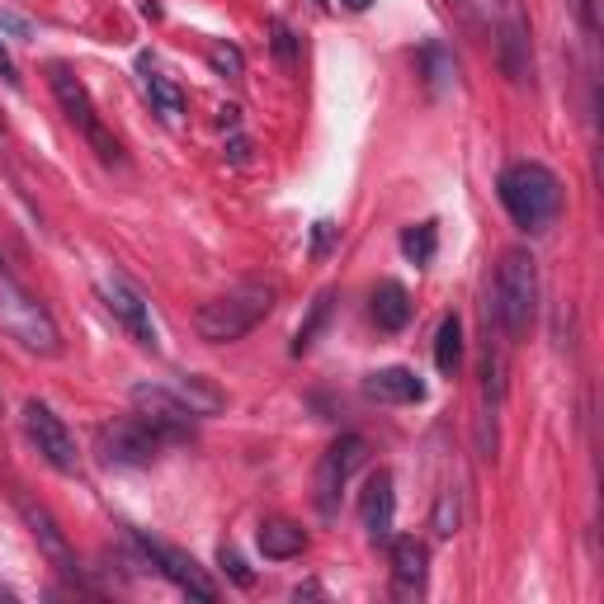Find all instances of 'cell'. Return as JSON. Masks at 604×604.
<instances>
[{
    "instance_id": "6da1fadb",
    "label": "cell",
    "mask_w": 604,
    "mask_h": 604,
    "mask_svg": "<svg viewBox=\"0 0 604 604\" xmlns=\"http://www.w3.org/2000/svg\"><path fill=\"white\" fill-rule=\"evenodd\" d=\"M496 194H500V208L510 213V222L529 237H543L557 218H563V180L539 161L506 166L496 180Z\"/></svg>"
},
{
    "instance_id": "7a4b0ae2",
    "label": "cell",
    "mask_w": 604,
    "mask_h": 604,
    "mask_svg": "<svg viewBox=\"0 0 604 604\" xmlns=\"http://www.w3.org/2000/svg\"><path fill=\"white\" fill-rule=\"evenodd\" d=\"M275 302H279L275 283L246 279V283H237V289H227L222 298L204 302V307L194 312V330H198V340H208V345H232L241 336H251V330L275 312Z\"/></svg>"
},
{
    "instance_id": "3957f363",
    "label": "cell",
    "mask_w": 604,
    "mask_h": 604,
    "mask_svg": "<svg viewBox=\"0 0 604 604\" xmlns=\"http://www.w3.org/2000/svg\"><path fill=\"white\" fill-rule=\"evenodd\" d=\"M0 330H5L10 340H20L28 354H62V330H57L52 312L38 302V293H28L20 275L0 261Z\"/></svg>"
},
{
    "instance_id": "277c9868",
    "label": "cell",
    "mask_w": 604,
    "mask_h": 604,
    "mask_svg": "<svg viewBox=\"0 0 604 604\" xmlns=\"http://www.w3.org/2000/svg\"><path fill=\"white\" fill-rule=\"evenodd\" d=\"M492 316L500 322L510 340H524L539 316V265L529 251H506L496 269V293H492Z\"/></svg>"
},
{
    "instance_id": "5b68a950",
    "label": "cell",
    "mask_w": 604,
    "mask_h": 604,
    "mask_svg": "<svg viewBox=\"0 0 604 604\" xmlns=\"http://www.w3.org/2000/svg\"><path fill=\"white\" fill-rule=\"evenodd\" d=\"M48 85H52V95H57V105H62V113L71 119V128H76V133L99 152V161H119L123 147L113 142V133L105 128V119H99L95 99H90V90H85V81L76 76V71H71L67 62H52L48 67Z\"/></svg>"
},
{
    "instance_id": "8992f818",
    "label": "cell",
    "mask_w": 604,
    "mask_h": 604,
    "mask_svg": "<svg viewBox=\"0 0 604 604\" xmlns=\"http://www.w3.org/2000/svg\"><path fill=\"white\" fill-rule=\"evenodd\" d=\"M180 435L176 430H166V425H156L152 415H123V421H113L99 430V454L109 458V463H119V468H147L156 454L166 449V444H176Z\"/></svg>"
},
{
    "instance_id": "52a82bcc",
    "label": "cell",
    "mask_w": 604,
    "mask_h": 604,
    "mask_svg": "<svg viewBox=\"0 0 604 604\" xmlns=\"http://www.w3.org/2000/svg\"><path fill=\"white\" fill-rule=\"evenodd\" d=\"M492 10H496L492 48L500 71L510 76V85H534V38H529V20L520 0H492Z\"/></svg>"
},
{
    "instance_id": "ba28073f",
    "label": "cell",
    "mask_w": 604,
    "mask_h": 604,
    "mask_svg": "<svg viewBox=\"0 0 604 604\" xmlns=\"http://www.w3.org/2000/svg\"><path fill=\"white\" fill-rule=\"evenodd\" d=\"M364 458H369V439L364 435H340L322 454V463H316V482H312V500H316V510H322L326 520L340 510L345 482L354 478V468H364Z\"/></svg>"
},
{
    "instance_id": "9c48e42d",
    "label": "cell",
    "mask_w": 604,
    "mask_h": 604,
    "mask_svg": "<svg viewBox=\"0 0 604 604\" xmlns=\"http://www.w3.org/2000/svg\"><path fill=\"white\" fill-rule=\"evenodd\" d=\"M99 298H105L109 316L142 345V350H161V330H156V322H152V302L142 298L123 275H105V279H99Z\"/></svg>"
},
{
    "instance_id": "30bf717a",
    "label": "cell",
    "mask_w": 604,
    "mask_h": 604,
    "mask_svg": "<svg viewBox=\"0 0 604 604\" xmlns=\"http://www.w3.org/2000/svg\"><path fill=\"white\" fill-rule=\"evenodd\" d=\"M24 430H28V439L38 444V454H43V463H48V468H57V472H76L81 468L76 435H71L67 421L52 407L28 401V407H24Z\"/></svg>"
},
{
    "instance_id": "8fae6325",
    "label": "cell",
    "mask_w": 604,
    "mask_h": 604,
    "mask_svg": "<svg viewBox=\"0 0 604 604\" xmlns=\"http://www.w3.org/2000/svg\"><path fill=\"white\" fill-rule=\"evenodd\" d=\"M137 548L147 553V563H156V571H161L170 585H180L190 600H204V604L218 600V585L208 581V571L198 567L190 553L170 548V543H161V539H147V534H137Z\"/></svg>"
},
{
    "instance_id": "7c38bea8",
    "label": "cell",
    "mask_w": 604,
    "mask_h": 604,
    "mask_svg": "<svg viewBox=\"0 0 604 604\" xmlns=\"http://www.w3.org/2000/svg\"><path fill=\"white\" fill-rule=\"evenodd\" d=\"M392 515H397V492H392V472L378 468L364 482V496H359V520H364V534L373 543L392 539Z\"/></svg>"
},
{
    "instance_id": "4fadbf2b",
    "label": "cell",
    "mask_w": 604,
    "mask_h": 604,
    "mask_svg": "<svg viewBox=\"0 0 604 604\" xmlns=\"http://www.w3.org/2000/svg\"><path fill=\"white\" fill-rule=\"evenodd\" d=\"M128 401H133V411L152 415L156 425L176 430V435H184V430L194 425V411L184 407V401L170 392V383H133V392H128Z\"/></svg>"
},
{
    "instance_id": "5bb4252c",
    "label": "cell",
    "mask_w": 604,
    "mask_h": 604,
    "mask_svg": "<svg viewBox=\"0 0 604 604\" xmlns=\"http://www.w3.org/2000/svg\"><path fill=\"white\" fill-rule=\"evenodd\" d=\"M20 515L28 520V529H34L38 548L52 557V567H57V571H67V577H76V557H71V543H67V534H62V524H57L43 506H34V500H24V496H20Z\"/></svg>"
},
{
    "instance_id": "9a60e30c",
    "label": "cell",
    "mask_w": 604,
    "mask_h": 604,
    "mask_svg": "<svg viewBox=\"0 0 604 604\" xmlns=\"http://www.w3.org/2000/svg\"><path fill=\"white\" fill-rule=\"evenodd\" d=\"M392 543V581L401 595H421L425 591V571H430V553L421 539L401 534V539H387Z\"/></svg>"
},
{
    "instance_id": "2e32d148",
    "label": "cell",
    "mask_w": 604,
    "mask_h": 604,
    "mask_svg": "<svg viewBox=\"0 0 604 604\" xmlns=\"http://www.w3.org/2000/svg\"><path fill=\"white\" fill-rule=\"evenodd\" d=\"M364 397L373 401H425V383L411 369H378L364 378Z\"/></svg>"
},
{
    "instance_id": "e0dca14e",
    "label": "cell",
    "mask_w": 604,
    "mask_h": 604,
    "mask_svg": "<svg viewBox=\"0 0 604 604\" xmlns=\"http://www.w3.org/2000/svg\"><path fill=\"white\" fill-rule=\"evenodd\" d=\"M142 85H147V99H152V109L161 113L166 123H180V113H184V90L176 81L166 76L161 67H152V57H142Z\"/></svg>"
},
{
    "instance_id": "ac0fdd59",
    "label": "cell",
    "mask_w": 604,
    "mask_h": 604,
    "mask_svg": "<svg viewBox=\"0 0 604 604\" xmlns=\"http://www.w3.org/2000/svg\"><path fill=\"white\" fill-rule=\"evenodd\" d=\"M255 543H261V553L269 557V563H289V557H298L302 548H307V529L293 524V520H265Z\"/></svg>"
},
{
    "instance_id": "d6986e66",
    "label": "cell",
    "mask_w": 604,
    "mask_h": 604,
    "mask_svg": "<svg viewBox=\"0 0 604 604\" xmlns=\"http://www.w3.org/2000/svg\"><path fill=\"white\" fill-rule=\"evenodd\" d=\"M373 322H378L383 330H401L411 322V293L401 289L397 279H387L373 289Z\"/></svg>"
},
{
    "instance_id": "ffe728a7",
    "label": "cell",
    "mask_w": 604,
    "mask_h": 604,
    "mask_svg": "<svg viewBox=\"0 0 604 604\" xmlns=\"http://www.w3.org/2000/svg\"><path fill=\"white\" fill-rule=\"evenodd\" d=\"M170 392H176L184 407L194 411V421H204V415H218L227 407V397L208 378H170Z\"/></svg>"
},
{
    "instance_id": "44dd1931",
    "label": "cell",
    "mask_w": 604,
    "mask_h": 604,
    "mask_svg": "<svg viewBox=\"0 0 604 604\" xmlns=\"http://www.w3.org/2000/svg\"><path fill=\"white\" fill-rule=\"evenodd\" d=\"M435 369L444 378H458V369H463V322L458 316H444L435 330Z\"/></svg>"
},
{
    "instance_id": "7402d4cb",
    "label": "cell",
    "mask_w": 604,
    "mask_h": 604,
    "mask_svg": "<svg viewBox=\"0 0 604 604\" xmlns=\"http://www.w3.org/2000/svg\"><path fill=\"white\" fill-rule=\"evenodd\" d=\"M421 71H425V85H430V95H444L454 85L458 76V67H454V52L444 48V43H425L421 48Z\"/></svg>"
},
{
    "instance_id": "603a6c76",
    "label": "cell",
    "mask_w": 604,
    "mask_h": 604,
    "mask_svg": "<svg viewBox=\"0 0 604 604\" xmlns=\"http://www.w3.org/2000/svg\"><path fill=\"white\" fill-rule=\"evenodd\" d=\"M330 307H336V293H316V302H312V312H307V322L298 326V336H293V354H307L312 345H316V336H322V326L330 322Z\"/></svg>"
},
{
    "instance_id": "cb8c5ba5",
    "label": "cell",
    "mask_w": 604,
    "mask_h": 604,
    "mask_svg": "<svg viewBox=\"0 0 604 604\" xmlns=\"http://www.w3.org/2000/svg\"><path fill=\"white\" fill-rule=\"evenodd\" d=\"M482 392L492 407H500V397H506V354H500V345H492V336L482 350Z\"/></svg>"
},
{
    "instance_id": "d4e9b609",
    "label": "cell",
    "mask_w": 604,
    "mask_h": 604,
    "mask_svg": "<svg viewBox=\"0 0 604 604\" xmlns=\"http://www.w3.org/2000/svg\"><path fill=\"white\" fill-rule=\"evenodd\" d=\"M435 246H439L435 222H421V227H407V232H401V251H407L411 265H430L435 261Z\"/></svg>"
},
{
    "instance_id": "484cf974",
    "label": "cell",
    "mask_w": 604,
    "mask_h": 604,
    "mask_svg": "<svg viewBox=\"0 0 604 604\" xmlns=\"http://www.w3.org/2000/svg\"><path fill=\"white\" fill-rule=\"evenodd\" d=\"M458 520H463V510H458V492H439L435 510H430V534L439 543H449L458 534Z\"/></svg>"
},
{
    "instance_id": "4316f807",
    "label": "cell",
    "mask_w": 604,
    "mask_h": 604,
    "mask_svg": "<svg viewBox=\"0 0 604 604\" xmlns=\"http://www.w3.org/2000/svg\"><path fill=\"white\" fill-rule=\"evenodd\" d=\"M208 67L218 71V76H227V81L246 76V57H241V48H232V43H213V48H208Z\"/></svg>"
},
{
    "instance_id": "83f0119b",
    "label": "cell",
    "mask_w": 604,
    "mask_h": 604,
    "mask_svg": "<svg viewBox=\"0 0 604 604\" xmlns=\"http://www.w3.org/2000/svg\"><path fill=\"white\" fill-rule=\"evenodd\" d=\"M449 5V14L458 20V28H463L468 38H486V20H482V0H444Z\"/></svg>"
},
{
    "instance_id": "f1b7e54d",
    "label": "cell",
    "mask_w": 604,
    "mask_h": 604,
    "mask_svg": "<svg viewBox=\"0 0 604 604\" xmlns=\"http://www.w3.org/2000/svg\"><path fill=\"white\" fill-rule=\"evenodd\" d=\"M218 563L227 567V577H232L237 585H251V581H255V577H251V571H246V563H241V557H237L232 548H222V553H218Z\"/></svg>"
},
{
    "instance_id": "f546056e",
    "label": "cell",
    "mask_w": 604,
    "mask_h": 604,
    "mask_svg": "<svg viewBox=\"0 0 604 604\" xmlns=\"http://www.w3.org/2000/svg\"><path fill=\"white\" fill-rule=\"evenodd\" d=\"M275 52L283 67H293V52H298V38L289 34V24H275Z\"/></svg>"
},
{
    "instance_id": "4dcf8cb0",
    "label": "cell",
    "mask_w": 604,
    "mask_h": 604,
    "mask_svg": "<svg viewBox=\"0 0 604 604\" xmlns=\"http://www.w3.org/2000/svg\"><path fill=\"white\" fill-rule=\"evenodd\" d=\"M567 10L577 14V24L585 28V34H595V0H567Z\"/></svg>"
},
{
    "instance_id": "1f68e13d",
    "label": "cell",
    "mask_w": 604,
    "mask_h": 604,
    "mask_svg": "<svg viewBox=\"0 0 604 604\" xmlns=\"http://www.w3.org/2000/svg\"><path fill=\"white\" fill-rule=\"evenodd\" d=\"M0 81H5L10 90H20V67H14V57H10L5 43H0Z\"/></svg>"
},
{
    "instance_id": "d6a6232c",
    "label": "cell",
    "mask_w": 604,
    "mask_h": 604,
    "mask_svg": "<svg viewBox=\"0 0 604 604\" xmlns=\"http://www.w3.org/2000/svg\"><path fill=\"white\" fill-rule=\"evenodd\" d=\"M330 232H336V227H330V222H316V237H312V255H326V251H330Z\"/></svg>"
},
{
    "instance_id": "836d02e7",
    "label": "cell",
    "mask_w": 604,
    "mask_h": 604,
    "mask_svg": "<svg viewBox=\"0 0 604 604\" xmlns=\"http://www.w3.org/2000/svg\"><path fill=\"white\" fill-rule=\"evenodd\" d=\"M227 156H232V161H251V142L246 137H232V142H227Z\"/></svg>"
},
{
    "instance_id": "e575fe53",
    "label": "cell",
    "mask_w": 604,
    "mask_h": 604,
    "mask_svg": "<svg viewBox=\"0 0 604 604\" xmlns=\"http://www.w3.org/2000/svg\"><path fill=\"white\" fill-rule=\"evenodd\" d=\"M0 28H10V34H24V24H20V20H10V14H0Z\"/></svg>"
},
{
    "instance_id": "d590c367",
    "label": "cell",
    "mask_w": 604,
    "mask_h": 604,
    "mask_svg": "<svg viewBox=\"0 0 604 604\" xmlns=\"http://www.w3.org/2000/svg\"><path fill=\"white\" fill-rule=\"evenodd\" d=\"M340 5H345V10H369L373 0H340Z\"/></svg>"
},
{
    "instance_id": "8d00e7d4",
    "label": "cell",
    "mask_w": 604,
    "mask_h": 604,
    "mask_svg": "<svg viewBox=\"0 0 604 604\" xmlns=\"http://www.w3.org/2000/svg\"><path fill=\"white\" fill-rule=\"evenodd\" d=\"M0 600H5V604L14 600V591H10V585H0Z\"/></svg>"
},
{
    "instance_id": "74e56055",
    "label": "cell",
    "mask_w": 604,
    "mask_h": 604,
    "mask_svg": "<svg viewBox=\"0 0 604 604\" xmlns=\"http://www.w3.org/2000/svg\"><path fill=\"white\" fill-rule=\"evenodd\" d=\"M316 5H330V0H316Z\"/></svg>"
},
{
    "instance_id": "f35d334b",
    "label": "cell",
    "mask_w": 604,
    "mask_h": 604,
    "mask_svg": "<svg viewBox=\"0 0 604 604\" xmlns=\"http://www.w3.org/2000/svg\"><path fill=\"white\" fill-rule=\"evenodd\" d=\"M0 133H5V119H0Z\"/></svg>"
}]
</instances>
